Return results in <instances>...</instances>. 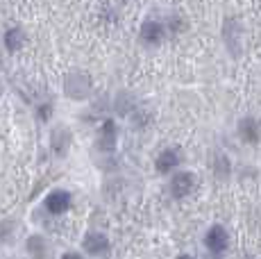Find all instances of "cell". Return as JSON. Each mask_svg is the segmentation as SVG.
<instances>
[{
  "label": "cell",
  "instance_id": "obj_1",
  "mask_svg": "<svg viewBox=\"0 0 261 259\" xmlns=\"http://www.w3.org/2000/svg\"><path fill=\"white\" fill-rule=\"evenodd\" d=\"M170 187H173V196H175V198H184V196H189V193L193 191V187H195V177L191 175V173L182 171V173H177V175L173 177Z\"/></svg>",
  "mask_w": 261,
  "mask_h": 259
},
{
  "label": "cell",
  "instance_id": "obj_2",
  "mask_svg": "<svg viewBox=\"0 0 261 259\" xmlns=\"http://www.w3.org/2000/svg\"><path fill=\"white\" fill-rule=\"evenodd\" d=\"M71 207V193L68 191H53L46 198V209L50 214H64Z\"/></svg>",
  "mask_w": 261,
  "mask_h": 259
},
{
  "label": "cell",
  "instance_id": "obj_3",
  "mask_svg": "<svg viewBox=\"0 0 261 259\" xmlns=\"http://www.w3.org/2000/svg\"><path fill=\"white\" fill-rule=\"evenodd\" d=\"M204 241H207V248H209V250L218 255V252H223L225 248H227L229 237H227V232H225L220 225H214L212 230L207 232V239H204Z\"/></svg>",
  "mask_w": 261,
  "mask_h": 259
},
{
  "label": "cell",
  "instance_id": "obj_4",
  "mask_svg": "<svg viewBox=\"0 0 261 259\" xmlns=\"http://www.w3.org/2000/svg\"><path fill=\"white\" fill-rule=\"evenodd\" d=\"M107 246H109V241L105 234L91 232V234H87V239H84V250H87L89 255H100V252L107 250Z\"/></svg>",
  "mask_w": 261,
  "mask_h": 259
},
{
  "label": "cell",
  "instance_id": "obj_5",
  "mask_svg": "<svg viewBox=\"0 0 261 259\" xmlns=\"http://www.w3.org/2000/svg\"><path fill=\"white\" fill-rule=\"evenodd\" d=\"M114 143H116V127H114V121H105L102 137H100V146H102L105 152H112Z\"/></svg>",
  "mask_w": 261,
  "mask_h": 259
},
{
  "label": "cell",
  "instance_id": "obj_6",
  "mask_svg": "<svg viewBox=\"0 0 261 259\" xmlns=\"http://www.w3.org/2000/svg\"><path fill=\"white\" fill-rule=\"evenodd\" d=\"M162 37H164V30H162L159 23H154V21L143 23V28H141V39H143V41L157 43V41H162Z\"/></svg>",
  "mask_w": 261,
  "mask_h": 259
},
{
  "label": "cell",
  "instance_id": "obj_7",
  "mask_svg": "<svg viewBox=\"0 0 261 259\" xmlns=\"http://www.w3.org/2000/svg\"><path fill=\"white\" fill-rule=\"evenodd\" d=\"M179 164V155L175 150H164L157 159V171L159 173H168L170 168H175Z\"/></svg>",
  "mask_w": 261,
  "mask_h": 259
},
{
  "label": "cell",
  "instance_id": "obj_8",
  "mask_svg": "<svg viewBox=\"0 0 261 259\" xmlns=\"http://www.w3.org/2000/svg\"><path fill=\"white\" fill-rule=\"evenodd\" d=\"M241 137L245 139V141H257L259 139V125L252 121V118H245L243 123H241Z\"/></svg>",
  "mask_w": 261,
  "mask_h": 259
},
{
  "label": "cell",
  "instance_id": "obj_9",
  "mask_svg": "<svg viewBox=\"0 0 261 259\" xmlns=\"http://www.w3.org/2000/svg\"><path fill=\"white\" fill-rule=\"evenodd\" d=\"M23 43V32L18 28H12L7 30V34H5V46H7V50H18Z\"/></svg>",
  "mask_w": 261,
  "mask_h": 259
}]
</instances>
